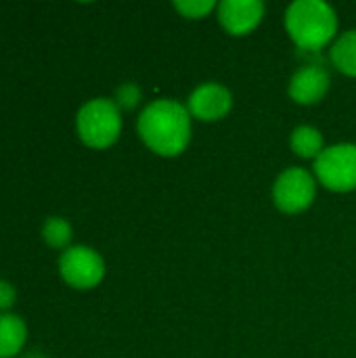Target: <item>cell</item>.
<instances>
[{
  "instance_id": "cell-7",
  "label": "cell",
  "mask_w": 356,
  "mask_h": 358,
  "mask_svg": "<svg viewBox=\"0 0 356 358\" xmlns=\"http://www.w3.org/2000/svg\"><path fill=\"white\" fill-rule=\"evenodd\" d=\"M187 109L193 120L220 122L233 109V92L220 82H204L189 94Z\"/></svg>"
},
{
  "instance_id": "cell-3",
  "label": "cell",
  "mask_w": 356,
  "mask_h": 358,
  "mask_svg": "<svg viewBox=\"0 0 356 358\" xmlns=\"http://www.w3.org/2000/svg\"><path fill=\"white\" fill-rule=\"evenodd\" d=\"M76 130L86 147L107 149L115 145L122 134V111L113 99H90L76 115Z\"/></svg>"
},
{
  "instance_id": "cell-4",
  "label": "cell",
  "mask_w": 356,
  "mask_h": 358,
  "mask_svg": "<svg viewBox=\"0 0 356 358\" xmlns=\"http://www.w3.org/2000/svg\"><path fill=\"white\" fill-rule=\"evenodd\" d=\"M313 174L317 182L332 193L356 191V145L338 143L325 147V151L315 159Z\"/></svg>"
},
{
  "instance_id": "cell-2",
  "label": "cell",
  "mask_w": 356,
  "mask_h": 358,
  "mask_svg": "<svg viewBox=\"0 0 356 358\" xmlns=\"http://www.w3.org/2000/svg\"><path fill=\"white\" fill-rule=\"evenodd\" d=\"M338 13L323 0H296L285 10V31L304 52H317L338 38Z\"/></svg>"
},
{
  "instance_id": "cell-12",
  "label": "cell",
  "mask_w": 356,
  "mask_h": 358,
  "mask_svg": "<svg viewBox=\"0 0 356 358\" xmlns=\"http://www.w3.org/2000/svg\"><path fill=\"white\" fill-rule=\"evenodd\" d=\"M329 59L340 73L356 78V29H348L336 38L329 48Z\"/></svg>"
},
{
  "instance_id": "cell-5",
  "label": "cell",
  "mask_w": 356,
  "mask_h": 358,
  "mask_svg": "<svg viewBox=\"0 0 356 358\" xmlns=\"http://www.w3.org/2000/svg\"><path fill=\"white\" fill-rule=\"evenodd\" d=\"M317 178L313 172L292 166L285 168L273 182V203L283 214H302L317 199Z\"/></svg>"
},
{
  "instance_id": "cell-8",
  "label": "cell",
  "mask_w": 356,
  "mask_h": 358,
  "mask_svg": "<svg viewBox=\"0 0 356 358\" xmlns=\"http://www.w3.org/2000/svg\"><path fill=\"white\" fill-rule=\"evenodd\" d=\"M216 19L229 36H248L264 19V2L260 0H222L216 8Z\"/></svg>"
},
{
  "instance_id": "cell-16",
  "label": "cell",
  "mask_w": 356,
  "mask_h": 358,
  "mask_svg": "<svg viewBox=\"0 0 356 358\" xmlns=\"http://www.w3.org/2000/svg\"><path fill=\"white\" fill-rule=\"evenodd\" d=\"M15 298H17L15 287H13L8 281L0 279V315H4L6 310H10V308H13Z\"/></svg>"
},
{
  "instance_id": "cell-13",
  "label": "cell",
  "mask_w": 356,
  "mask_h": 358,
  "mask_svg": "<svg viewBox=\"0 0 356 358\" xmlns=\"http://www.w3.org/2000/svg\"><path fill=\"white\" fill-rule=\"evenodd\" d=\"M71 237H73V229L61 216H50L44 222V227H42V239L46 241V245H50L55 250H63L65 252L67 248H71L69 245Z\"/></svg>"
},
{
  "instance_id": "cell-14",
  "label": "cell",
  "mask_w": 356,
  "mask_h": 358,
  "mask_svg": "<svg viewBox=\"0 0 356 358\" xmlns=\"http://www.w3.org/2000/svg\"><path fill=\"white\" fill-rule=\"evenodd\" d=\"M172 6L180 13V17L197 21V19H206L210 13H214L218 8V2H214V0H176Z\"/></svg>"
},
{
  "instance_id": "cell-15",
  "label": "cell",
  "mask_w": 356,
  "mask_h": 358,
  "mask_svg": "<svg viewBox=\"0 0 356 358\" xmlns=\"http://www.w3.org/2000/svg\"><path fill=\"white\" fill-rule=\"evenodd\" d=\"M141 101H143V90L134 82H126L118 86L115 96H113V103L120 107V111H134L141 105Z\"/></svg>"
},
{
  "instance_id": "cell-11",
  "label": "cell",
  "mask_w": 356,
  "mask_h": 358,
  "mask_svg": "<svg viewBox=\"0 0 356 358\" xmlns=\"http://www.w3.org/2000/svg\"><path fill=\"white\" fill-rule=\"evenodd\" d=\"M290 147L300 159H317L325 151V138L319 128L311 124H302L292 130L290 134Z\"/></svg>"
},
{
  "instance_id": "cell-9",
  "label": "cell",
  "mask_w": 356,
  "mask_h": 358,
  "mask_svg": "<svg viewBox=\"0 0 356 358\" xmlns=\"http://www.w3.org/2000/svg\"><path fill=\"white\" fill-rule=\"evenodd\" d=\"M329 86H332L329 71L319 63H308L294 71L287 84V94L294 103L311 107L325 99Z\"/></svg>"
},
{
  "instance_id": "cell-17",
  "label": "cell",
  "mask_w": 356,
  "mask_h": 358,
  "mask_svg": "<svg viewBox=\"0 0 356 358\" xmlns=\"http://www.w3.org/2000/svg\"><path fill=\"white\" fill-rule=\"evenodd\" d=\"M23 358H44L42 355H38V352H31V355H25Z\"/></svg>"
},
{
  "instance_id": "cell-1",
  "label": "cell",
  "mask_w": 356,
  "mask_h": 358,
  "mask_svg": "<svg viewBox=\"0 0 356 358\" xmlns=\"http://www.w3.org/2000/svg\"><path fill=\"white\" fill-rule=\"evenodd\" d=\"M136 132L145 147L159 157H178L193 134V117L180 101L155 99L138 113Z\"/></svg>"
},
{
  "instance_id": "cell-10",
  "label": "cell",
  "mask_w": 356,
  "mask_h": 358,
  "mask_svg": "<svg viewBox=\"0 0 356 358\" xmlns=\"http://www.w3.org/2000/svg\"><path fill=\"white\" fill-rule=\"evenodd\" d=\"M27 340V327L17 315H0V358H13L21 352Z\"/></svg>"
},
{
  "instance_id": "cell-6",
  "label": "cell",
  "mask_w": 356,
  "mask_h": 358,
  "mask_svg": "<svg viewBox=\"0 0 356 358\" xmlns=\"http://www.w3.org/2000/svg\"><path fill=\"white\" fill-rule=\"evenodd\" d=\"M59 273L69 287L92 289L105 277V260L88 245H71L59 258Z\"/></svg>"
}]
</instances>
